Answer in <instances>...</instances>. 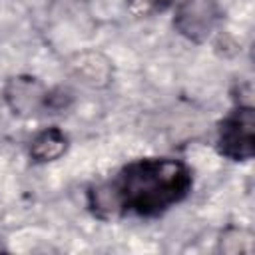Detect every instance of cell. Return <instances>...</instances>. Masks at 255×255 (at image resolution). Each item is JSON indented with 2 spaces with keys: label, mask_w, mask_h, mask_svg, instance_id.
Returning <instances> with one entry per match:
<instances>
[{
  "label": "cell",
  "mask_w": 255,
  "mask_h": 255,
  "mask_svg": "<svg viewBox=\"0 0 255 255\" xmlns=\"http://www.w3.org/2000/svg\"><path fill=\"white\" fill-rule=\"evenodd\" d=\"M129 2V8L135 12V14H151V12H159L163 10L169 0H128Z\"/></svg>",
  "instance_id": "obj_5"
},
{
  "label": "cell",
  "mask_w": 255,
  "mask_h": 255,
  "mask_svg": "<svg viewBox=\"0 0 255 255\" xmlns=\"http://www.w3.org/2000/svg\"><path fill=\"white\" fill-rule=\"evenodd\" d=\"M219 151L235 161L251 159L255 151V114L251 106L235 108L219 128Z\"/></svg>",
  "instance_id": "obj_2"
},
{
  "label": "cell",
  "mask_w": 255,
  "mask_h": 255,
  "mask_svg": "<svg viewBox=\"0 0 255 255\" xmlns=\"http://www.w3.org/2000/svg\"><path fill=\"white\" fill-rule=\"evenodd\" d=\"M191 187L185 163L169 157L137 159L126 165L110 183L90 191V205L102 217H151L181 201Z\"/></svg>",
  "instance_id": "obj_1"
},
{
  "label": "cell",
  "mask_w": 255,
  "mask_h": 255,
  "mask_svg": "<svg viewBox=\"0 0 255 255\" xmlns=\"http://www.w3.org/2000/svg\"><path fill=\"white\" fill-rule=\"evenodd\" d=\"M66 149V135L58 129V128H50L46 131H42L30 147V153L38 159V161H52L56 157H60Z\"/></svg>",
  "instance_id": "obj_4"
},
{
  "label": "cell",
  "mask_w": 255,
  "mask_h": 255,
  "mask_svg": "<svg viewBox=\"0 0 255 255\" xmlns=\"http://www.w3.org/2000/svg\"><path fill=\"white\" fill-rule=\"evenodd\" d=\"M213 20L215 14L211 12V4L207 0H185L177 14L179 30L191 38H197V34H207Z\"/></svg>",
  "instance_id": "obj_3"
}]
</instances>
